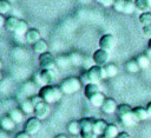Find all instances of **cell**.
<instances>
[{
	"label": "cell",
	"mask_w": 151,
	"mask_h": 138,
	"mask_svg": "<svg viewBox=\"0 0 151 138\" xmlns=\"http://www.w3.org/2000/svg\"><path fill=\"white\" fill-rule=\"evenodd\" d=\"M106 127H107V123L105 120H103V119H98L97 120L96 119L94 126H93V131H94V133L97 136H104Z\"/></svg>",
	"instance_id": "d6986e66"
},
{
	"label": "cell",
	"mask_w": 151,
	"mask_h": 138,
	"mask_svg": "<svg viewBox=\"0 0 151 138\" xmlns=\"http://www.w3.org/2000/svg\"><path fill=\"white\" fill-rule=\"evenodd\" d=\"M98 92H100V87H99V84H93V83H91V84H87L86 86H85V90H84V93H85V97L88 99L90 97H92V96H94L96 93H98Z\"/></svg>",
	"instance_id": "ffe728a7"
},
{
	"label": "cell",
	"mask_w": 151,
	"mask_h": 138,
	"mask_svg": "<svg viewBox=\"0 0 151 138\" xmlns=\"http://www.w3.org/2000/svg\"><path fill=\"white\" fill-rule=\"evenodd\" d=\"M117 113L118 117L120 119V121L125 125V126H133L138 123L134 113H133V109L129 105V104H122L118 105L117 109Z\"/></svg>",
	"instance_id": "7a4b0ae2"
},
{
	"label": "cell",
	"mask_w": 151,
	"mask_h": 138,
	"mask_svg": "<svg viewBox=\"0 0 151 138\" xmlns=\"http://www.w3.org/2000/svg\"><path fill=\"white\" fill-rule=\"evenodd\" d=\"M145 109H146V111H147L149 118H151V101H150V103H149V104L146 105V107H145Z\"/></svg>",
	"instance_id": "b9f144b4"
},
{
	"label": "cell",
	"mask_w": 151,
	"mask_h": 138,
	"mask_svg": "<svg viewBox=\"0 0 151 138\" xmlns=\"http://www.w3.org/2000/svg\"><path fill=\"white\" fill-rule=\"evenodd\" d=\"M68 57H70V61H71V65H72V66H80V65L83 64L84 58H83V55H81L80 53H78V52H72V53L68 54Z\"/></svg>",
	"instance_id": "f1b7e54d"
},
{
	"label": "cell",
	"mask_w": 151,
	"mask_h": 138,
	"mask_svg": "<svg viewBox=\"0 0 151 138\" xmlns=\"http://www.w3.org/2000/svg\"><path fill=\"white\" fill-rule=\"evenodd\" d=\"M113 9L118 13H124V14H132L136 9L134 1L132 0H114L113 4Z\"/></svg>",
	"instance_id": "5b68a950"
},
{
	"label": "cell",
	"mask_w": 151,
	"mask_h": 138,
	"mask_svg": "<svg viewBox=\"0 0 151 138\" xmlns=\"http://www.w3.org/2000/svg\"><path fill=\"white\" fill-rule=\"evenodd\" d=\"M118 134H119L118 126L116 124H107V127L105 130L104 136L107 137V138H116Z\"/></svg>",
	"instance_id": "4316f807"
},
{
	"label": "cell",
	"mask_w": 151,
	"mask_h": 138,
	"mask_svg": "<svg viewBox=\"0 0 151 138\" xmlns=\"http://www.w3.org/2000/svg\"><path fill=\"white\" fill-rule=\"evenodd\" d=\"M134 5H136V9L139 11L140 13L149 12L151 9V5L149 0H134Z\"/></svg>",
	"instance_id": "d4e9b609"
},
{
	"label": "cell",
	"mask_w": 151,
	"mask_h": 138,
	"mask_svg": "<svg viewBox=\"0 0 151 138\" xmlns=\"http://www.w3.org/2000/svg\"><path fill=\"white\" fill-rule=\"evenodd\" d=\"M32 47H33L34 53H37V54H42V53L47 52V42L44 39H40L37 42H34L32 45Z\"/></svg>",
	"instance_id": "7402d4cb"
},
{
	"label": "cell",
	"mask_w": 151,
	"mask_h": 138,
	"mask_svg": "<svg viewBox=\"0 0 151 138\" xmlns=\"http://www.w3.org/2000/svg\"><path fill=\"white\" fill-rule=\"evenodd\" d=\"M100 138H107V137H105V136H101V137H100Z\"/></svg>",
	"instance_id": "bcb514c9"
},
{
	"label": "cell",
	"mask_w": 151,
	"mask_h": 138,
	"mask_svg": "<svg viewBox=\"0 0 151 138\" xmlns=\"http://www.w3.org/2000/svg\"><path fill=\"white\" fill-rule=\"evenodd\" d=\"M149 2H150V5H151V0H149Z\"/></svg>",
	"instance_id": "7dc6e473"
},
{
	"label": "cell",
	"mask_w": 151,
	"mask_h": 138,
	"mask_svg": "<svg viewBox=\"0 0 151 138\" xmlns=\"http://www.w3.org/2000/svg\"><path fill=\"white\" fill-rule=\"evenodd\" d=\"M87 73H88V77H90V81L93 83V84H99L105 78H107L104 66L93 65L87 70Z\"/></svg>",
	"instance_id": "8992f818"
},
{
	"label": "cell",
	"mask_w": 151,
	"mask_h": 138,
	"mask_svg": "<svg viewBox=\"0 0 151 138\" xmlns=\"http://www.w3.org/2000/svg\"><path fill=\"white\" fill-rule=\"evenodd\" d=\"M117 109H118V105L113 98H106L101 106L103 112L106 114H112V113L117 112Z\"/></svg>",
	"instance_id": "7c38bea8"
},
{
	"label": "cell",
	"mask_w": 151,
	"mask_h": 138,
	"mask_svg": "<svg viewBox=\"0 0 151 138\" xmlns=\"http://www.w3.org/2000/svg\"><path fill=\"white\" fill-rule=\"evenodd\" d=\"M0 124H1V127H2V130H5V131H7V132H11V131H13L14 129H15V126H17V123L7 114V116H4L2 118H1V121H0Z\"/></svg>",
	"instance_id": "9a60e30c"
},
{
	"label": "cell",
	"mask_w": 151,
	"mask_h": 138,
	"mask_svg": "<svg viewBox=\"0 0 151 138\" xmlns=\"http://www.w3.org/2000/svg\"><path fill=\"white\" fill-rule=\"evenodd\" d=\"M57 66L60 68H67V67L72 66L71 61H70V57L66 54H61V55L57 57Z\"/></svg>",
	"instance_id": "83f0119b"
},
{
	"label": "cell",
	"mask_w": 151,
	"mask_h": 138,
	"mask_svg": "<svg viewBox=\"0 0 151 138\" xmlns=\"http://www.w3.org/2000/svg\"><path fill=\"white\" fill-rule=\"evenodd\" d=\"M39 65L41 70H48V68H54L57 66V58L51 52H45L42 54H39Z\"/></svg>",
	"instance_id": "52a82bcc"
},
{
	"label": "cell",
	"mask_w": 151,
	"mask_h": 138,
	"mask_svg": "<svg viewBox=\"0 0 151 138\" xmlns=\"http://www.w3.org/2000/svg\"><path fill=\"white\" fill-rule=\"evenodd\" d=\"M11 1L9 0H0V14L5 15L11 11Z\"/></svg>",
	"instance_id": "e575fe53"
},
{
	"label": "cell",
	"mask_w": 151,
	"mask_h": 138,
	"mask_svg": "<svg viewBox=\"0 0 151 138\" xmlns=\"http://www.w3.org/2000/svg\"><path fill=\"white\" fill-rule=\"evenodd\" d=\"M105 99H106V98L104 97L103 92L100 91V92L96 93L94 96L90 97V98H88V101H90L91 105H93L94 107H101L103 104H104V101H105Z\"/></svg>",
	"instance_id": "ac0fdd59"
},
{
	"label": "cell",
	"mask_w": 151,
	"mask_h": 138,
	"mask_svg": "<svg viewBox=\"0 0 151 138\" xmlns=\"http://www.w3.org/2000/svg\"><path fill=\"white\" fill-rule=\"evenodd\" d=\"M133 113L137 118L138 121H143V120H146L149 118V114H147V111L146 109L142 107V106H137L133 109Z\"/></svg>",
	"instance_id": "cb8c5ba5"
},
{
	"label": "cell",
	"mask_w": 151,
	"mask_h": 138,
	"mask_svg": "<svg viewBox=\"0 0 151 138\" xmlns=\"http://www.w3.org/2000/svg\"><path fill=\"white\" fill-rule=\"evenodd\" d=\"M24 37H25L26 42L32 44V45H33L34 42H37L38 40L41 39V37H40V32H39L37 28H29V29L26 32V34H25Z\"/></svg>",
	"instance_id": "5bb4252c"
},
{
	"label": "cell",
	"mask_w": 151,
	"mask_h": 138,
	"mask_svg": "<svg viewBox=\"0 0 151 138\" xmlns=\"http://www.w3.org/2000/svg\"><path fill=\"white\" fill-rule=\"evenodd\" d=\"M28 29H29V28H28V24H27L25 20L20 19L14 33H15V35H25V34H26V32H27Z\"/></svg>",
	"instance_id": "f546056e"
},
{
	"label": "cell",
	"mask_w": 151,
	"mask_h": 138,
	"mask_svg": "<svg viewBox=\"0 0 151 138\" xmlns=\"http://www.w3.org/2000/svg\"><path fill=\"white\" fill-rule=\"evenodd\" d=\"M8 116L17 123V124H20L22 120H24V111L19 107H13L9 110L8 112Z\"/></svg>",
	"instance_id": "e0dca14e"
},
{
	"label": "cell",
	"mask_w": 151,
	"mask_h": 138,
	"mask_svg": "<svg viewBox=\"0 0 151 138\" xmlns=\"http://www.w3.org/2000/svg\"><path fill=\"white\" fill-rule=\"evenodd\" d=\"M136 60H137V63L139 64L140 68H146V67H149V65H150V58H149V55H146V54H140V55H138V57L136 58Z\"/></svg>",
	"instance_id": "836d02e7"
},
{
	"label": "cell",
	"mask_w": 151,
	"mask_h": 138,
	"mask_svg": "<svg viewBox=\"0 0 151 138\" xmlns=\"http://www.w3.org/2000/svg\"><path fill=\"white\" fill-rule=\"evenodd\" d=\"M104 68H105L107 78H113L118 74V67L114 64H107V65L104 66Z\"/></svg>",
	"instance_id": "d6a6232c"
},
{
	"label": "cell",
	"mask_w": 151,
	"mask_h": 138,
	"mask_svg": "<svg viewBox=\"0 0 151 138\" xmlns=\"http://www.w3.org/2000/svg\"><path fill=\"white\" fill-rule=\"evenodd\" d=\"M15 138H31V134H28L27 132H20V133H18L17 136H15Z\"/></svg>",
	"instance_id": "ab89813d"
},
{
	"label": "cell",
	"mask_w": 151,
	"mask_h": 138,
	"mask_svg": "<svg viewBox=\"0 0 151 138\" xmlns=\"http://www.w3.org/2000/svg\"><path fill=\"white\" fill-rule=\"evenodd\" d=\"M143 34H144L146 38L151 39V25H149V26H143Z\"/></svg>",
	"instance_id": "f35d334b"
},
{
	"label": "cell",
	"mask_w": 151,
	"mask_h": 138,
	"mask_svg": "<svg viewBox=\"0 0 151 138\" xmlns=\"http://www.w3.org/2000/svg\"><path fill=\"white\" fill-rule=\"evenodd\" d=\"M138 20H139V22H140L142 26H149V25H151V11L140 13Z\"/></svg>",
	"instance_id": "1f68e13d"
},
{
	"label": "cell",
	"mask_w": 151,
	"mask_h": 138,
	"mask_svg": "<svg viewBox=\"0 0 151 138\" xmlns=\"http://www.w3.org/2000/svg\"><path fill=\"white\" fill-rule=\"evenodd\" d=\"M19 20L20 19H18L17 17H14V15H9V17H7L5 20H4V27H5V29L7 31V32H15V28H17V26H18V24H19Z\"/></svg>",
	"instance_id": "4fadbf2b"
},
{
	"label": "cell",
	"mask_w": 151,
	"mask_h": 138,
	"mask_svg": "<svg viewBox=\"0 0 151 138\" xmlns=\"http://www.w3.org/2000/svg\"><path fill=\"white\" fill-rule=\"evenodd\" d=\"M7 131H5V130H2L1 132H0V138H8V136H7V133H6Z\"/></svg>",
	"instance_id": "7bdbcfd3"
},
{
	"label": "cell",
	"mask_w": 151,
	"mask_h": 138,
	"mask_svg": "<svg viewBox=\"0 0 151 138\" xmlns=\"http://www.w3.org/2000/svg\"><path fill=\"white\" fill-rule=\"evenodd\" d=\"M35 91H37V84L34 81H27L22 86V92L27 96H31V97L34 96Z\"/></svg>",
	"instance_id": "484cf974"
},
{
	"label": "cell",
	"mask_w": 151,
	"mask_h": 138,
	"mask_svg": "<svg viewBox=\"0 0 151 138\" xmlns=\"http://www.w3.org/2000/svg\"><path fill=\"white\" fill-rule=\"evenodd\" d=\"M147 47H149V50L151 51V39H149V42H147Z\"/></svg>",
	"instance_id": "f6af8a7d"
},
{
	"label": "cell",
	"mask_w": 151,
	"mask_h": 138,
	"mask_svg": "<svg viewBox=\"0 0 151 138\" xmlns=\"http://www.w3.org/2000/svg\"><path fill=\"white\" fill-rule=\"evenodd\" d=\"M94 1L104 7H112L114 4V0H94Z\"/></svg>",
	"instance_id": "d590c367"
},
{
	"label": "cell",
	"mask_w": 151,
	"mask_h": 138,
	"mask_svg": "<svg viewBox=\"0 0 151 138\" xmlns=\"http://www.w3.org/2000/svg\"><path fill=\"white\" fill-rule=\"evenodd\" d=\"M67 131L76 136V134H80L81 132V125H80V120H72L67 124Z\"/></svg>",
	"instance_id": "603a6c76"
},
{
	"label": "cell",
	"mask_w": 151,
	"mask_h": 138,
	"mask_svg": "<svg viewBox=\"0 0 151 138\" xmlns=\"http://www.w3.org/2000/svg\"><path fill=\"white\" fill-rule=\"evenodd\" d=\"M116 138H131V137H130V134L127 132H119V134Z\"/></svg>",
	"instance_id": "60d3db41"
},
{
	"label": "cell",
	"mask_w": 151,
	"mask_h": 138,
	"mask_svg": "<svg viewBox=\"0 0 151 138\" xmlns=\"http://www.w3.org/2000/svg\"><path fill=\"white\" fill-rule=\"evenodd\" d=\"M39 96L42 98L44 101L48 103V104H54L59 100H61L64 92L60 88V86H55V85H46L40 87L39 90Z\"/></svg>",
	"instance_id": "6da1fadb"
},
{
	"label": "cell",
	"mask_w": 151,
	"mask_h": 138,
	"mask_svg": "<svg viewBox=\"0 0 151 138\" xmlns=\"http://www.w3.org/2000/svg\"><path fill=\"white\" fill-rule=\"evenodd\" d=\"M34 117L39 118L40 120L41 119H45L48 114H50V104L46 103V101H40L39 104L35 105V109H34Z\"/></svg>",
	"instance_id": "8fae6325"
},
{
	"label": "cell",
	"mask_w": 151,
	"mask_h": 138,
	"mask_svg": "<svg viewBox=\"0 0 151 138\" xmlns=\"http://www.w3.org/2000/svg\"><path fill=\"white\" fill-rule=\"evenodd\" d=\"M92 59H93V63L98 66H105L109 64V60H110V53L109 51H105L103 48H98L93 52V55H92Z\"/></svg>",
	"instance_id": "ba28073f"
},
{
	"label": "cell",
	"mask_w": 151,
	"mask_h": 138,
	"mask_svg": "<svg viewBox=\"0 0 151 138\" xmlns=\"http://www.w3.org/2000/svg\"><path fill=\"white\" fill-rule=\"evenodd\" d=\"M80 137L81 138H97L98 136L94 133V131H91V132H81Z\"/></svg>",
	"instance_id": "74e56055"
},
{
	"label": "cell",
	"mask_w": 151,
	"mask_h": 138,
	"mask_svg": "<svg viewBox=\"0 0 151 138\" xmlns=\"http://www.w3.org/2000/svg\"><path fill=\"white\" fill-rule=\"evenodd\" d=\"M125 68H126V71L130 72V73H137V72L140 70V66H139V64L137 63L136 59H131V60H129V61L125 64Z\"/></svg>",
	"instance_id": "4dcf8cb0"
},
{
	"label": "cell",
	"mask_w": 151,
	"mask_h": 138,
	"mask_svg": "<svg viewBox=\"0 0 151 138\" xmlns=\"http://www.w3.org/2000/svg\"><path fill=\"white\" fill-rule=\"evenodd\" d=\"M81 84L83 83L80 81L79 78L68 77L63 80V83L60 84V88L63 90L64 94H73L81 88Z\"/></svg>",
	"instance_id": "277c9868"
},
{
	"label": "cell",
	"mask_w": 151,
	"mask_h": 138,
	"mask_svg": "<svg viewBox=\"0 0 151 138\" xmlns=\"http://www.w3.org/2000/svg\"><path fill=\"white\" fill-rule=\"evenodd\" d=\"M116 44H117V40L112 34H104L99 39V48H103L109 52L114 48Z\"/></svg>",
	"instance_id": "30bf717a"
},
{
	"label": "cell",
	"mask_w": 151,
	"mask_h": 138,
	"mask_svg": "<svg viewBox=\"0 0 151 138\" xmlns=\"http://www.w3.org/2000/svg\"><path fill=\"white\" fill-rule=\"evenodd\" d=\"M40 126H41L40 119L37 117H31L26 120V123L24 125V131L27 132L28 134L33 136V134L38 133V131L40 130Z\"/></svg>",
	"instance_id": "9c48e42d"
},
{
	"label": "cell",
	"mask_w": 151,
	"mask_h": 138,
	"mask_svg": "<svg viewBox=\"0 0 151 138\" xmlns=\"http://www.w3.org/2000/svg\"><path fill=\"white\" fill-rule=\"evenodd\" d=\"M20 109L24 111V113L31 114V113H34L35 106H34V104L32 103L31 98H28V99H25V100H22V101L20 103Z\"/></svg>",
	"instance_id": "44dd1931"
},
{
	"label": "cell",
	"mask_w": 151,
	"mask_h": 138,
	"mask_svg": "<svg viewBox=\"0 0 151 138\" xmlns=\"http://www.w3.org/2000/svg\"><path fill=\"white\" fill-rule=\"evenodd\" d=\"M94 118L91 117H85L80 119V125H81V132H91L93 131V126H94ZM80 132V133H81Z\"/></svg>",
	"instance_id": "2e32d148"
},
{
	"label": "cell",
	"mask_w": 151,
	"mask_h": 138,
	"mask_svg": "<svg viewBox=\"0 0 151 138\" xmlns=\"http://www.w3.org/2000/svg\"><path fill=\"white\" fill-rule=\"evenodd\" d=\"M55 79H57V73L54 68L41 70L34 75V83L37 84V86L40 85L41 87L46 85H52V83H54Z\"/></svg>",
	"instance_id": "3957f363"
},
{
	"label": "cell",
	"mask_w": 151,
	"mask_h": 138,
	"mask_svg": "<svg viewBox=\"0 0 151 138\" xmlns=\"http://www.w3.org/2000/svg\"><path fill=\"white\" fill-rule=\"evenodd\" d=\"M54 138H67L65 134H63V133H60V134H58V136H55Z\"/></svg>",
	"instance_id": "ee69618b"
},
{
	"label": "cell",
	"mask_w": 151,
	"mask_h": 138,
	"mask_svg": "<svg viewBox=\"0 0 151 138\" xmlns=\"http://www.w3.org/2000/svg\"><path fill=\"white\" fill-rule=\"evenodd\" d=\"M80 81L86 86L87 84H91V81H90V77H88V73H87V71H85L84 73H81V75H80Z\"/></svg>",
	"instance_id": "8d00e7d4"
}]
</instances>
